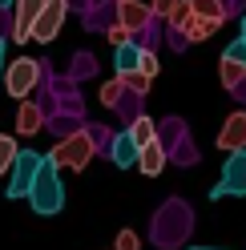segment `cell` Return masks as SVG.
<instances>
[{"label":"cell","mask_w":246,"mask_h":250,"mask_svg":"<svg viewBox=\"0 0 246 250\" xmlns=\"http://www.w3.org/2000/svg\"><path fill=\"white\" fill-rule=\"evenodd\" d=\"M93 153H97V137H93V129H77V133H69V137H61V142L44 153L57 169H73V174H81V169L93 162Z\"/></svg>","instance_id":"cell-1"},{"label":"cell","mask_w":246,"mask_h":250,"mask_svg":"<svg viewBox=\"0 0 246 250\" xmlns=\"http://www.w3.org/2000/svg\"><path fill=\"white\" fill-rule=\"evenodd\" d=\"M28 202H33V214H41V218H53L65 210V182H61V169L49 158H44L41 174H37V186L28 194Z\"/></svg>","instance_id":"cell-2"},{"label":"cell","mask_w":246,"mask_h":250,"mask_svg":"<svg viewBox=\"0 0 246 250\" xmlns=\"http://www.w3.org/2000/svg\"><path fill=\"white\" fill-rule=\"evenodd\" d=\"M37 81H41V61H33V57H17L4 69V93L17 97V101H28V93L37 89Z\"/></svg>","instance_id":"cell-3"},{"label":"cell","mask_w":246,"mask_h":250,"mask_svg":"<svg viewBox=\"0 0 246 250\" xmlns=\"http://www.w3.org/2000/svg\"><path fill=\"white\" fill-rule=\"evenodd\" d=\"M41 166H44V153L20 149V158H17V166H12V174H8V198H28V194H33Z\"/></svg>","instance_id":"cell-4"},{"label":"cell","mask_w":246,"mask_h":250,"mask_svg":"<svg viewBox=\"0 0 246 250\" xmlns=\"http://www.w3.org/2000/svg\"><path fill=\"white\" fill-rule=\"evenodd\" d=\"M210 198H246V153H230L222 166V182L210 190Z\"/></svg>","instance_id":"cell-5"},{"label":"cell","mask_w":246,"mask_h":250,"mask_svg":"<svg viewBox=\"0 0 246 250\" xmlns=\"http://www.w3.org/2000/svg\"><path fill=\"white\" fill-rule=\"evenodd\" d=\"M65 12H69V0H44V8L37 12V21H33V41L49 44L61 33V24H65Z\"/></svg>","instance_id":"cell-6"},{"label":"cell","mask_w":246,"mask_h":250,"mask_svg":"<svg viewBox=\"0 0 246 250\" xmlns=\"http://www.w3.org/2000/svg\"><path fill=\"white\" fill-rule=\"evenodd\" d=\"M218 149L226 153H246V113L238 109V113H230L226 117V125L218 129Z\"/></svg>","instance_id":"cell-7"},{"label":"cell","mask_w":246,"mask_h":250,"mask_svg":"<svg viewBox=\"0 0 246 250\" xmlns=\"http://www.w3.org/2000/svg\"><path fill=\"white\" fill-rule=\"evenodd\" d=\"M44 8V0H17V8H12V41H33V21L37 12Z\"/></svg>","instance_id":"cell-8"},{"label":"cell","mask_w":246,"mask_h":250,"mask_svg":"<svg viewBox=\"0 0 246 250\" xmlns=\"http://www.w3.org/2000/svg\"><path fill=\"white\" fill-rule=\"evenodd\" d=\"M109 158H113V166H117V169H129V166H137V158H142V146L133 142V133H129V129H121V133L113 137Z\"/></svg>","instance_id":"cell-9"},{"label":"cell","mask_w":246,"mask_h":250,"mask_svg":"<svg viewBox=\"0 0 246 250\" xmlns=\"http://www.w3.org/2000/svg\"><path fill=\"white\" fill-rule=\"evenodd\" d=\"M117 12H121V24H125L129 33H142V28L153 21V8L142 4V0H125V4H117Z\"/></svg>","instance_id":"cell-10"},{"label":"cell","mask_w":246,"mask_h":250,"mask_svg":"<svg viewBox=\"0 0 246 250\" xmlns=\"http://www.w3.org/2000/svg\"><path fill=\"white\" fill-rule=\"evenodd\" d=\"M41 129H44V113H41L33 101H20L17 105V133L20 137H37Z\"/></svg>","instance_id":"cell-11"},{"label":"cell","mask_w":246,"mask_h":250,"mask_svg":"<svg viewBox=\"0 0 246 250\" xmlns=\"http://www.w3.org/2000/svg\"><path fill=\"white\" fill-rule=\"evenodd\" d=\"M142 57H145V49H142V44H121V49H117V57H113V65H117V77H125V73H137V69H142Z\"/></svg>","instance_id":"cell-12"},{"label":"cell","mask_w":246,"mask_h":250,"mask_svg":"<svg viewBox=\"0 0 246 250\" xmlns=\"http://www.w3.org/2000/svg\"><path fill=\"white\" fill-rule=\"evenodd\" d=\"M162 166H165V149H162V142L145 146V149H142V158H137V169H142L145 178H158V174H162Z\"/></svg>","instance_id":"cell-13"},{"label":"cell","mask_w":246,"mask_h":250,"mask_svg":"<svg viewBox=\"0 0 246 250\" xmlns=\"http://www.w3.org/2000/svg\"><path fill=\"white\" fill-rule=\"evenodd\" d=\"M129 133H133V142L142 146V149L158 142V125H153V117H145V113H137V117L129 121Z\"/></svg>","instance_id":"cell-14"},{"label":"cell","mask_w":246,"mask_h":250,"mask_svg":"<svg viewBox=\"0 0 246 250\" xmlns=\"http://www.w3.org/2000/svg\"><path fill=\"white\" fill-rule=\"evenodd\" d=\"M190 4H194V17L214 21V24H226V4H222V0H190Z\"/></svg>","instance_id":"cell-15"},{"label":"cell","mask_w":246,"mask_h":250,"mask_svg":"<svg viewBox=\"0 0 246 250\" xmlns=\"http://www.w3.org/2000/svg\"><path fill=\"white\" fill-rule=\"evenodd\" d=\"M17 158H20V146H17V137L0 133V178H4V174H12Z\"/></svg>","instance_id":"cell-16"},{"label":"cell","mask_w":246,"mask_h":250,"mask_svg":"<svg viewBox=\"0 0 246 250\" xmlns=\"http://www.w3.org/2000/svg\"><path fill=\"white\" fill-rule=\"evenodd\" d=\"M218 28H222V24H214V21H202V17H194V21L186 24V33H182V37L198 44V41H210L214 33H218Z\"/></svg>","instance_id":"cell-17"},{"label":"cell","mask_w":246,"mask_h":250,"mask_svg":"<svg viewBox=\"0 0 246 250\" xmlns=\"http://www.w3.org/2000/svg\"><path fill=\"white\" fill-rule=\"evenodd\" d=\"M218 73H222V85H226V89H238V85H242V77H246V65H238V61L222 57V61H218Z\"/></svg>","instance_id":"cell-18"},{"label":"cell","mask_w":246,"mask_h":250,"mask_svg":"<svg viewBox=\"0 0 246 250\" xmlns=\"http://www.w3.org/2000/svg\"><path fill=\"white\" fill-rule=\"evenodd\" d=\"M165 21H170V28H178V33H186V24L194 21V4H190V0H182V4L170 12V17H165Z\"/></svg>","instance_id":"cell-19"},{"label":"cell","mask_w":246,"mask_h":250,"mask_svg":"<svg viewBox=\"0 0 246 250\" xmlns=\"http://www.w3.org/2000/svg\"><path fill=\"white\" fill-rule=\"evenodd\" d=\"M121 85H125V89H133V93H149V77L142 73V69H137V73H125V77H121Z\"/></svg>","instance_id":"cell-20"},{"label":"cell","mask_w":246,"mask_h":250,"mask_svg":"<svg viewBox=\"0 0 246 250\" xmlns=\"http://www.w3.org/2000/svg\"><path fill=\"white\" fill-rule=\"evenodd\" d=\"M121 93H125V85H121V77H117V81H109V85H101V105H117L121 101Z\"/></svg>","instance_id":"cell-21"},{"label":"cell","mask_w":246,"mask_h":250,"mask_svg":"<svg viewBox=\"0 0 246 250\" xmlns=\"http://www.w3.org/2000/svg\"><path fill=\"white\" fill-rule=\"evenodd\" d=\"M113 250H142V238H137L133 230H121L117 242H113Z\"/></svg>","instance_id":"cell-22"},{"label":"cell","mask_w":246,"mask_h":250,"mask_svg":"<svg viewBox=\"0 0 246 250\" xmlns=\"http://www.w3.org/2000/svg\"><path fill=\"white\" fill-rule=\"evenodd\" d=\"M222 57H230V61H238V65H246V41H242V37H238V41H230Z\"/></svg>","instance_id":"cell-23"},{"label":"cell","mask_w":246,"mask_h":250,"mask_svg":"<svg viewBox=\"0 0 246 250\" xmlns=\"http://www.w3.org/2000/svg\"><path fill=\"white\" fill-rule=\"evenodd\" d=\"M182 4V0H149V8H153V17H170V12Z\"/></svg>","instance_id":"cell-24"},{"label":"cell","mask_w":246,"mask_h":250,"mask_svg":"<svg viewBox=\"0 0 246 250\" xmlns=\"http://www.w3.org/2000/svg\"><path fill=\"white\" fill-rule=\"evenodd\" d=\"M109 41L117 44V49H121V44H129V28H125V24H121V21H117V24L109 28Z\"/></svg>","instance_id":"cell-25"},{"label":"cell","mask_w":246,"mask_h":250,"mask_svg":"<svg viewBox=\"0 0 246 250\" xmlns=\"http://www.w3.org/2000/svg\"><path fill=\"white\" fill-rule=\"evenodd\" d=\"M142 73L149 77V81L158 77V57H153V53H145V57H142Z\"/></svg>","instance_id":"cell-26"},{"label":"cell","mask_w":246,"mask_h":250,"mask_svg":"<svg viewBox=\"0 0 246 250\" xmlns=\"http://www.w3.org/2000/svg\"><path fill=\"white\" fill-rule=\"evenodd\" d=\"M0 69H8V65H4V37H0Z\"/></svg>","instance_id":"cell-27"},{"label":"cell","mask_w":246,"mask_h":250,"mask_svg":"<svg viewBox=\"0 0 246 250\" xmlns=\"http://www.w3.org/2000/svg\"><path fill=\"white\" fill-rule=\"evenodd\" d=\"M4 8H17V0H0V12H4Z\"/></svg>","instance_id":"cell-28"},{"label":"cell","mask_w":246,"mask_h":250,"mask_svg":"<svg viewBox=\"0 0 246 250\" xmlns=\"http://www.w3.org/2000/svg\"><path fill=\"white\" fill-rule=\"evenodd\" d=\"M238 37H242V41H246V17H242V33H238Z\"/></svg>","instance_id":"cell-29"},{"label":"cell","mask_w":246,"mask_h":250,"mask_svg":"<svg viewBox=\"0 0 246 250\" xmlns=\"http://www.w3.org/2000/svg\"><path fill=\"white\" fill-rule=\"evenodd\" d=\"M190 250H214V246H190Z\"/></svg>","instance_id":"cell-30"},{"label":"cell","mask_w":246,"mask_h":250,"mask_svg":"<svg viewBox=\"0 0 246 250\" xmlns=\"http://www.w3.org/2000/svg\"><path fill=\"white\" fill-rule=\"evenodd\" d=\"M117 4H125V0H117Z\"/></svg>","instance_id":"cell-31"}]
</instances>
